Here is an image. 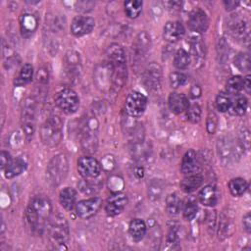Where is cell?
Returning <instances> with one entry per match:
<instances>
[{
	"mask_svg": "<svg viewBox=\"0 0 251 251\" xmlns=\"http://www.w3.org/2000/svg\"><path fill=\"white\" fill-rule=\"evenodd\" d=\"M51 216V202L44 196L34 197L28 204L25 212L26 222L32 232L36 234L43 233L46 226H48Z\"/></svg>",
	"mask_w": 251,
	"mask_h": 251,
	"instance_id": "cell-1",
	"label": "cell"
},
{
	"mask_svg": "<svg viewBox=\"0 0 251 251\" xmlns=\"http://www.w3.org/2000/svg\"><path fill=\"white\" fill-rule=\"evenodd\" d=\"M217 154L224 165H230L237 162L244 153V147L238 139L223 136L217 140Z\"/></svg>",
	"mask_w": 251,
	"mask_h": 251,
	"instance_id": "cell-2",
	"label": "cell"
},
{
	"mask_svg": "<svg viewBox=\"0 0 251 251\" xmlns=\"http://www.w3.org/2000/svg\"><path fill=\"white\" fill-rule=\"evenodd\" d=\"M69 172V162L65 154L55 155L48 163L45 172V179L49 186L57 187L66 178Z\"/></svg>",
	"mask_w": 251,
	"mask_h": 251,
	"instance_id": "cell-3",
	"label": "cell"
},
{
	"mask_svg": "<svg viewBox=\"0 0 251 251\" xmlns=\"http://www.w3.org/2000/svg\"><path fill=\"white\" fill-rule=\"evenodd\" d=\"M40 137L46 146H57L63 137L62 119L57 115H53L47 118L40 127Z\"/></svg>",
	"mask_w": 251,
	"mask_h": 251,
	"instance_id": "cell-4",
	"label": "cell"
},
{
	"mask_svg": "<svg viewBox=\"0 0 251 251\" xmlns=\"http://www.w3.org/2000/svg\"><path fill=\"white\" fill-rule=\"evenodd\" d=\"M48 231L54 244L64 245L70 236L69 225L65 217L59 213L52 215L48 223Z\"/></svg>",
	"mask_w": 251,
	"mask_h": 251,
	"instance_id": "cell-5",
	"label": "cell"
},
{
	"mask_svg": "<svg viewBox=\"0 0 251 251\" xmlns=\"http://www.w3.org/2000/svg\"><path fill=\"white\" fill-rule=\"evenodd\" d=\"M36 102L32 97L24 100L22 106V125L23 131L27 140L32 138L35 130V110Z\"/></svg>",
	"mask_w": 251,
	"mask_h": 251,
	"instance_id": "cell-6",
	"label": "cell"
},
{
	"mask_svg": "<svg viewBox=\"0 0 251 251\" xmlns=\"http://www.w3.org/2000/svg\"><path fill=\"white\" fill-rule=\"evenodd\" d=\"M98 121L96 118H87L81 128V146L84 151L94 152L97 148Z\"/></svg>",
	"mask_w": 251,
	"mask_h": 251,
	"instance_id": "cell-7",
	"label": "cell"
},
{
	"mask_svg": "<svg viewBox=\"0 0 251 251\" xmlns=\"http://www.w3.org/2000/svg\"><path fill=\"white\" fill-rule=\"evenodd\" d=\"M56 105L66 114H75L79 107V98L72 88L61 89L55 97Z\"/></svg>",
	"mask_w": 251,
	"mask_h": 251,
	"instance_id": "cell-8",
	"label": "cell"
},
{
	"mask_svg": "<svg viewBox=\"0 0 251 251\" xmlns=\"http://www.w3.org/2000/svg\"><path fill=\"white\" fill-rule=\"evenodd\" d=\"M146 106L147 98L141 92L138 91H131L127 95L125 103L126 114L129 117L133 118L141 116L145 112Z\"/></svg>",
	"mask_w": 251,
	"mask_h": 251,
	"instance_id": "cell-9",
	"label": "cell"
},
{
	"mask_svg": "<svg viewBox=\"0 0 251 251\" xmlns=\"http://www.w3.org/2000/svg\"><path fill=\"white\" fill-rule=\"evenodd\" d=\"M64 71L69 78L70 82H74L78 79L81 73V63L80 56L77 52L70 50L65 54L64 57Z\"/></svg>",
	"mask_w": 251,
	"mask_h": 251,
	"instance_id": "cell-10",
	"label": "cell"
},
{
	"mask_svg": "<svg viewBox=\"0 0 251 251\" xmlns=\"http://www.w3.org/2000/svg\"><path fill=\"white\" fill-rule=\"evenodd\" d=\"M163 78L162 68L156 63H150L145 69L142 81L148 90H157L161 86Z\"/></svg>",
	"mask_w": 251,
	"mask_h": 251,
	"instance_id": "cell-11",
	"label": "cell"
},
{
	"mask_svg": "<svg viewBox=\"0 0 251 251\" xmlns=\"http://www.w3.org/2000/svg\"><path fill=\"white\" fill-rule=\"evenodd\" d=\"M77 171L84 178H96L101 173V165L92 157L82 156L77 160Z\"/></svg>",
	"mask_w": 251,
	"mask_h": 251,
	"instance_id": "cell-12",
	"label": "cell"
},
{
	"mask_svg": "<svg viewBox=\"0 0 251 251\" xmlns=\"http://www.w3.org/2000/svg\"><path fill=\"white\" fill-rule=\"evenodd\" d=\"M102 204V200L99 197H92L89 199L81 200L75 204V212L76 215L80 219H89L94 216L98 210L100 209Z\"/></svg>",
	"mask_w": 251,
	"mask_h": 251,
	"instance_id": "cell-13",
	"label": "cell"
},
{
	"mask_svg": "<svg viewBox=\"0 0 251 251\" xmlns=\"http://www.w3.org/2000/svg\"><path fill=\"white\" fill-rule=\"evenodd\" d=\"M187 25L192 31L201 33L207 30L209 26V19L203 10L196 8L189 13L187 18Z\"/></svg>",
	"mask_w": 251,
	"mask_h": 251,
	"instance_id": "cell-14",
	"label": "cell"
},
{
	"mask_svg": "<svg viewBox=\"0 0 251 251\" xmlns=\"http://www.w3.org/2000/svg\"><path fill=\"white\" fill-rule=\"evenodd\" d=\"M95 26V21L88 16H76L71 23V31L75 36H83L90 33Z\"/></svg>",
	"mask_w": 251,
	"mask_h": 251,
	"instance_id": "cell-15",
	"label": "cell"
},
{
	"mask_svg": "<svg viewBox=\"0 0 251 251\" xmlns=\"http://www.w3.org/2000/svg\"><path fill=\"white\" fill-rule=\"evenodd\" d=\"M228 29L230 34L241 40H246L247 42L249 41V27H248V23L246 22L245 19L240 18L238 16H233L227 24Z\"/></svg>",
	"mask_w": 251,
	"mask_h": 251,
	"instance_id": "cell-16",
	"label": "cell"
},
{
	"mask_svg": "<svg viewBox=\"0 0 251 251\" xmlns=\"http://www.w3.org/2000/svg\"><path fill=\"white\" fill-rule=\"evenodd\" d=\"M127 204V196L122 192L112 194L105 203V212L109 216H117L123 212Z\"/></svg>",
	"mask_w": 251,
	"mask_h": 251,
	"instance_id": "cell-17",
	"label": "cell"
},
{
	"mask_svg": "<svg viewBox=\"0 0 251 251\" xmlns=\"http://www.w3.org/2000/svg\"><path fill=\"white\" fill-rule=\"evenodd\" d=\"M185 33V28L183 25L178 21H172L168 22L164 25L163 29V36L164 39L168 42L175 43L178 41Z\"/></svg>",
	"mask_w": 251,
	"mask_h": 251,
	"instance_id": "cell-18",
	"label": "cell"
},
{
	"mask_svg": "<svg viewBox=\"0 0 251 251\" xmlns=\"http://www.w3.org/2000/svg\"><path fill=\"white\" fill-rule=\"evenodd\" d=\"M95 83L97 87L100 89H105L111 87V81H112V67L109 64V62H106L102 65L97 66L95 70V77H94Z\"/></svg>",
	"mask_w": 251,
	"mask_h": 251,
	"instance_id": "cell-19",
	"label": "cell"
},
{
	"mask_svg": "<svg viewBox=\"0 0 251 251\" xmlns=\"http://www.w3.org/2000/svg\"><path fill=\"white\" fill-rule=\"evenodd\" d=\"M168 105L170 110L178 115L185 112L189 106V102L187 97L182 93L172 92L168 99Z\"/></svg>",
	"mask_w": 251,
	"mask_h": 251,
	"instance_id": "cell-20",
	"label": "cell"
},
{
	"mask_svg": "<svg viewBox=\"0 0 251 251\" xmlns=\"http://www.w3.org/2000/svg\"><path fill=\"white\" fill-rule=\"evenodd\" d=\"M151 46V39L147 32L141 31L137 34L134 44H133V53L134 58H142L148 52Z\"/></svg>",
	"mask_w": 251,
	"mask_h": 251,
	"instance_id": "cell-21",
	"label": "cell"
},
{
	"mask_svg": "<svg viewBox=\"0 0 251 251\" xmlns=\"http://www.w3.org/2000/svg\"><path fill=\"white\" fill-rule=\"evenodd\" d=\"M38 25L37 18L30 14V13H25L20 18V28L24 36H29L32 34Z\"/></svg>",
	"mask_w": 251,
	"mask_h": 251,
	"instance_id": "cell-22",
	"label": "cell"
},
{
	"mask_svg": "<svg viewBox=\"0 0 251 251\" xmlns=\"http://www.w3.org/2000/svg\"><path fill=\"white\" fill-rule=\"evenodd\" d=\"M189 45L192 57L198 62L202 61L205 58L206 54V47L202 37L199 35L191 36L189 39Z\"/></svg>",
	"mask_w": 251,
	"mask_h": 251,
	"instance_id": "cell-23",
	"label": "cell"
},
{
	"mask_svg": "<svg viewBox=\"0 0 251 251\" xmlns=\"http://www.w3.org/2000/svg\"><path fill=\"white\" fill-rule=\"evenodd\" d=\"M197 166V154L193 149L185 152L180 164V171L184 175H191Z\"/></svg>",
	"mask_w": 251,
	"mask_h": 251,
	"instance_id": "cell-24",
	"label": "cell"
},
{
	"mask_svg": "<svg viewBox=\"0 0 251 251\" xmlns=\"http://www.w3.org/2000/svg\"><path fill=\"white\" fill-rule=\"evenodd\" d=\"M199 201L207 207H213L218 202V194L216 191V188L212 185H206L204 186L199 194H198Z\"/></svg>",
	"mask_w": 251,
	"mask_h": 251,
	"instance_id": "cell-25",
	"label": "cell"
},
{
	"mask_svg": "<svg viewBox=\"0 0 251 251\" xmlns=\"http://www.w3.org/2000/svg\"><path fill=\"white\" fill-rule=\"evenodd\" d=\"M129 234L134 241H140L146 234L147 226L143 220L141 219H134L130 222L128 227Z\"/></svg>",
	"mask_w": 251,
	"mask_h": 251,
	"instance_id": "cell-26",
	"label": "cell"
},
{
	"mask_svg": "<svg viewBox=\"0 0 251 251\" xmlns=\"http://www.w3.org/2000/svg\"><path fill=\"white\" fill-rule=\"evenodd\" d=\"M60 204L68 211L73 210L75 207V200H76V192L72 187H66L61 190L59 194Z\"/></svg>",
	"mask_w": 251,
	"mask_h": 251,
	"instance_id": "cell-27",
	"label": "cell"
},
{
	"mask_svg": "<svg viewBox=\"0 0 251 251\" xmlns=\"http://www.w3.org/2000/svg\"><path fill=\"white\" fill-rule=\"evenodd\" d=\"M26 161L24 158H17L11 162V164L4 170V176L6 178H13L21 175L26 169Z\"/></svg>",
	"mask_w": 251,
	"mask_h": 251,
	"instance_id": "cell-28",
	"label": "cell"
},
{
	"mask_svg": "<svg viewBox=\"0 0 251 251\" xmlns=\"http://www.w3.org/2000/svg\"><path fill=\"white\" fill-rule=\"evenodd\" d=\"M203 176L201 175H188L180 181V188L185 193H191L201 186Z\"/></svg>",
	"mask_w": 251,
	"mask_h": 251,
	"instance_id": "cell-29",
	"label": "cell"
},
{
	"mask_svg": "<svg viewBox=\"0 0 251 251\" xmlns=\"http://www.w3.org/2000/svg\"><path fill=\"white\" fill-rule=\"evenodd\" d=\"M33 76V68L30 64L25 63L19 71L17 76L14 79V84L16 86H23L29 83Z\"/></svg>",
	"mask_w": 251,
	"mask_h": 251,
	"instance_id": "cell-30",
	"label": "cell"
},
{
	"mask_svg": "<svg viewBox=\"0 0 251 251\" xmlns=\"http://www.w3.org/2000/svg\"><path fill=\"white\" fill-rule=\"evenodd\" d=\"M106 55L109 63H121L126 62V53L123 47L117 43L111 44L106 51Z\"/></svg>",
	"mask_w": 251,
	"mask_h": 251,
	"instance_id": "cell-31",
	"label": "cell"
},
{
	"mask_svg": "<svg viewBox=\"0 0 251 251\" xmlns=\"http://www.w3.org/2000/svg\"><path fill=\"white\" fill-rule=\"evenodd\" d=\"M248 188L247 181L242 177H235L229 180L228 189L233 196L239 197L245 193Z\"/></svg>",
	"mask_w": 251,
	"mask_h": 251,
	"instance_id": "cell-32",
	"label": "cell"
},
{
	"mask_svg": "<svg viewBox=\"0 0 251 251\" xmlns=\"http://www.w3.org/2000/svg\"><path fill=\"white\" fill-rule=\"evenodd\" d=\"M181 200L176 193L170 194L166 199V210L171 216L177 215L181 210Z\"/></svg>",
	"mask_w": 251,
	"mask_h": 251,
	"instance_id": "cell-33",
	"label": "cell"
},
{
	"mask_svg": "<svg viewBox=\"0 0 251 251\" xmlns=\"http://www.w3.org/2000/svg\"><path fill=\"white\" fill-rule=\"evenodd\" d=\"M190 62H191V56L184 49H178L175 54L174 65L176 68L179 70H184L190 65Z\"/></svg>",
	"mask_w": 251,
	"mask_h": 251,
	"instance_id": "cell-34",
	"label": "cell"
},
{
	"mask_svg": "<svg viewBox=\"0 0 251 251\" xmlns=\"http://www.w3.org/2000/svg\"><path fill=\"white\" fill-rule=\"evenodd\" d=\"M77 186L79 188V190L86 194V195H93L96 194L101 187V184L98 181H94V180H89V178H85L83 180H80L77 183Z\"/></svg>",
	"mask_w": 251,
	"mask_h": 251,
	"instance_id": "cell-35",
	"label": "cell"
},
{
	"mask_svg": "<svg viewBox=\"0 0 251 251\" xmlns=\"http://www.w3.org/2000/svg\"><path fill=\"white\" fill-rule=\"evenodd\" d=\"M125 13L130 19L137 18L142 10V1L134 0V1H126L124 3Z\"/></svg>",
	"mask_w": 251,
	"mask_h": 251,
	"instance_id": "cell-36",
	"label": "cell"
},
{
	"mask_svg": "<svg viewBox=\"0 0 251 251\" xmlns=\"http://www.w3.org/2000/svg\"><path fill=\"white\" fill-rule=\"evenodd\" d=\"M234 66L242 73H248L251 69V61L248 53H238L234 58Z\"/></svg>",
	"mask_w": 251,
	"mask_h": 251,
	"instance_id": "cell-37",
	"label": "cell"
},
{
	"mask_svg": "<svg viewBox=\"0 0 251 251\" xmlns=\"http://www.w3.org/2000/svg\"><path fill=\"white\" fill-rule=\"evenodd\" d=\"M226 93L238 94L243 89V78L240 75H233L226 81Z\"/></svg>",
	"mask_w": 251,
	"mask_h": 251,
	"instance_id": "cell-38",
	"label": "cell"
},
{
	"mask_svg": "<svg viewBox=\"0 0 251 251\" xmlns=\"http://www.w3.org/2000/svg\"><path fill=\"white\" fill-rule=\"evenodd\" d=\"M248 106V101L245 96L243 95H238L236 98L231 101V106L230 109L232 110V113L237 116H242L245 114Z\"/></svg>",
	"mask_w": 251,
	"mask_h": 251,
	"instance_id": "cell-39",
	"label": "cell"
},
{
	"mask_svg": "<svg viewBox=\"0 0 251 251\" xmlns=\"http://www.w3.org/2000/svg\"><path fill=\"white\" fill-rule=\"evenodd\" d=\"M164 184L160 179H152L148 184V197L155 201L158 200L163 193Z\"/></svg>",
	"mask_w": 251,
	"mask_h": 251,
	"instance_id": "cell-40",
	"label": "cell"
},
{
	"mask_svg": "<svg viewBox=\"0 0 251 251\" xmlns=\"http://www.w3.org/2000/svg\"><path fill=\"white\" fill-rule=\"evenodd\" d=\"M231 98L228 93L221 92L216 97V107L220 112H226L230 109L231 106Z\"/></svg>",
	"mask_w": 251,
	"mask_h": 251,
	"instance_id": "cell-41",
	"label": "cell"
},
{
	"mask_svg": "<svg viewBox=\"0 0 251 251\" xmlns=\"http://www.w3.org/2000/svg\"><path fill=\"white\" fill-rule=\"evenodd\" d=\"M169 81H170L171 87L178 88L187 82V75H184L183 73L174 72V73L170 74Z\"/></svg>",
	"mask_w": 251,
	"mask_h": 251,
	"instance_id": "cell-42",
	"label": "cell"
},
{
	"mask_svg": "<svg viewBox=\"0 0 251 251\" xmlns=\"http://www.w3.org/2000/svg\"><path fill=\"white\" fill-rule=\"evenodd\" d=\"M197 211H198L197 202L194 199H189L183 207V217H184V219L187 220V221L193 220L197 215Z\"/></svg>",
	"mask_w": 251,
	"mask_h": 251,
	"instance_id": "cell-43",
	"label": "cell"
},
{
	"mask_svg": "<svg viewBox=\"0 0 251 251\" xmlns=\"http://www.w3.org/2000/svg\"><path fill=\"white\" fill-rule=\"evenodd\" d=\"M230 229H232V225L227 216L222 215L219 222V237H226L230 234Z\"/></svg>",
	"mask_w": 251,
	"mask_h": 251,
	"instance_id": "cell-44",
	"label": "cell"
},
{
	"mask_svg": "<svg viewBox=\"0 0 251 251\" xmlns=\"http://www.w3.org/2000/svg\"><path fill=\"white\" fill-rule=\"evenodd\" d=\"M201 107L199 104L194 103V104H189L187 110H186V116L189 122L191 123H198L201 118Z\"/></svg>",
	"mask_w": 251,
	"mask_h": 251,
	"instance_id": "cell-45",
	"label": "cell"
},
{
	"mask_svg": "<svg viewBox=\"0 0 251 251\" xmlns=\"http://www.w3.org/2000/svg\"><path fill=\"white\" fill-rule=\"evenodd\" d=\"M217 52L219 61L225 63L228 59V44L225 40V38H220L217 45Z\"/></svg>",
	"mask_w": 251,
	"mask_h": 251,
	"instance_id": "cell-46",
	"label": "cell"
},
{
	"mask_svg": "<svg viewBox=\"0 0 251 251\" xmlns=\"http://www.w3.org/2000/svg\"><path fill=\"white\" fill-rule=\"evenodd\" d=\"M217 126H218V117L214 112L210 111L207 116V121H206L207 131L210 134H213L217 129Z\"/></svg>",
	"mask_w": 251,
	"mask_h": 251,
	"instance_id": "cell-47",
	"label": "cell"
},
{
	"mask_svg": "<svg viewBox=\"0 0 251 251\" xmlns=\"http://www.w3.org/2000/svg\"><path fill=\"white\" fill-rule=\"evenodd\" d=\"M238 140L244 147V149L248 150L250 148V131L247 128L241 129V131L239 132Z\"/></svg>",
	"mask_w": 251,
	"mask_h": 251,
	"instance_id": "cell-48",
	"label": "cell"
},
{
	"mask_svg": "<svg viewBox=\"0 0 251 251\" xmlns=\"http://www.w3.org/2000/svg\"><path fill=\"white\" fill-rule=\"evenodd\" d=\"M12 157L10 155V153H8L7 151H4L2 150L1 153H0V167H1V170L4 171L12 162Z\"/></svg>",
	"mask_w": 251,
	"mask_h": 251,
	"instance_id": "cell-49",
	"label": "cell"
},
{
	"mask_svg": "<svg viewBox=\"0 0 251 251\" xmlns=\"http://www.w3.org/2000/svg\"><path fill=\"white\" fill-rule=\"evenodd\" d=\"M177 230L176 226H170L169 232L167 234V243L169 244H175L177 242Z\"/></svg>",
	"mask_w": 251,
	"mask_h": 251,
	"instance_id": "cell-50",
	"label": "cell"
},
{
	"mask_svg": "<svg viewBox=\"0 0 251 251\" xmlns=\"http://www.w3.org/2000/svg\"><path fill=\"white\" fill-rule=\"evenodd\" d=\"M36 78H37V81L40 82V83H44V84L47 83V81H48V70L44 67L38 69Z\"/></svg>",
	"mask_w": 251,
	"mask_h": 251,
	"instance_id": "cell-51",
	"label": "cell"
},
{
	"mask_svg": "<svg viewBox=\"0 0 251 251\" xmlns=\"http://www.w3.org/2000/svg\"><path fill=\"white\" fill-rule=\"evenodd\" d=\"M243 226H244V229L247 231V232H250L251 231V215L250 213H246L245 216L243 217Z\"/></svg>",
	"mask_w": 251,
	"mask_h": 251,
	"instance_id": "cell-52",
	"label": "cell"
},
{
	"mask_svg": "<svg viewBox=\"0 0 251 251\" xmlns=\"http://www.w3.org/2000/svg\"><path fill=\"white\" fill-rule=\"evenodd\" d=\"M201 93H202V90H201V87L198 85V84H194L191 89H190V96L192 98H198L201 96Z\"/></svg>",
	"mask_w": 251,
	"mask_h": 251,
	"instance_id": "cell-53",
	"label": "cell"
},
{
	"mask_svg": "<svg viewBox=\"0 0 251 251\" xmlns=\"http://www.w3.org/2000/svg\"><path fill=\"white\" fill-rule=\"evenodd\" d=\"M251 76L250 75H247L244 78H243V89H245V91L247 93H250L251 91Z\"/></svg>",
	"mask_w": 251,
	"mask_h": 251,
	"instance_id": "cell-54",
	"label": "cell"
},
{
	"mask_svg": "<svg viewBox=\"0 0 251 251\" xmlns=\"http://www.w3.org/2000/svg\"><path fill=\"white\" fill-rule=\"evenodd\" d=\"M224 5L227 11H232L239 5V2L238 1H225Z\"/></svg>",
	"mask_w": 251,
	"mask_h": 251,
	"instance_id": "cell-55",
	"label": "cell"
},
{
	"mask_svg": "<svg viewBox=\"0 0 251 251\" xmlns=\"http://www.w3.org/2000/svg\"><path fill=\"white\" fill-rule=\"evenodd\" d=\"M143 175H144V170H143V168L142 167H135V169H134V176H136L138 178H140V177H142L143 176Z\"/></svg>",
	"mask_w": 251,
	"mask_h": 251,
	"instance_id": "cell-56",
	"label": "cell"
}]
</instances>
